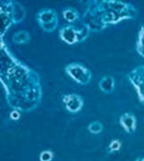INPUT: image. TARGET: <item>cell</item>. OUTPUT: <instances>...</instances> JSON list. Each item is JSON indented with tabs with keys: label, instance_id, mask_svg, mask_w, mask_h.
I'll use <instances>...</instances> for the list:
<instances>
[{
	"label": "cell",
	"instance_id": "52a82bcc",
	"mask_svg": "<svg viewBox=\"0 0 144 161\" xmlns=\"http://www.w3.org/2000/svg\"><path fill=\"white\" fill-rule=\"evenodd\" d=\"M127 78L137 92L139 100L144 105V64L133 68L127 75Z\"/></svg>",
	"mask_w": 144,
	"mask_h": 161
},
{
	"label": "cell",
	"instance_id": "7a4b0ae2",
	"mask_svg": "<svg viewBox=\"0 0 144 161\" xmlns=\"http://www.w3.org/2000/svg\"><path fill=\"white\" fill-rule=\"evenodd\" d=\"M138 16L136 7L119 0H91L82 20L91 31L99 32L122 21L134 20Z\"/></svg>",
	"mask_w": 144,
	"mask_h": 161
},
{
	"label": "cell",
	"instance_id": "4fadbf2b",
	"mask_svg": "<svg viewBox=\"0 0 144 161\" xmlns=\"http://www.w3.org/2000/svg\"><path fill=\"white\" fill-rule=\"evenodd\" d=\"M135 49H136V52L139 54V56H141V58H144V24L141 25V29L139 31Z\"/></svg>",
	"mask_w": 144,
	"mask_h": 161
},
{
	"label": "cell",
	"instance_id": "6da1fadb",
	"mask_svg": "<svg viewBox=\"0 0 144 161\" xmlns=\"http://www.w3.org/2000/svg\"><path fill=\"white\" fill-rule=\"evenodd\" d=\"M0 53V81L8 106L20 112L36 109L43 94L39 74L14 57L4 40Z\"/></svg>",
	"mask_w": 144,
	"mask_h": 161
},
{
	"label": "cell",
	"instance_id": "277c9868",
	"mask_svg": "<svg viewBox=\"0 0 144 161\" xmlns=\"http://www.w3.org/2000/svg\"><path fill=\"white\" fill-rule=\"evenodd\" d=\"M90 31L86 25H83L81 29H76L74 25H65L59 30V38L68 45H75L81 43L90 35Z\"/></svg>",
	"mask_w": 144,
	"mask_h": 161
},
{
	"label": "cell",
	"instance_id": "8992f818",
	"mask_svg": "<svg viewBox=\"0 0 144 161\" xmlns=\"http://www.w3.org/2000/svg\"><path fill=\"white\" fill-rule=\"evenodd\" d=\"M36 19L41 29L48 33L57 29L59 23L58 13L50 8L40 10L36 14Z\"/></svg>",
	"mask_w": 144,
	"mask_h": 161
},
{
	"label": "cell",
	"instance_id": "ba28073f",
	"mask_svg": "<svg viewBox=\"0 0 144 161\" xmlns=\"http://www.w3.org/2000/svg\"><path fill=\"white\" fill-rule=\"evenodd\" d=\"M63 103L64 104L65 109L71 114H77L83 108V98L79 94L70 93L63 97Z\"/></svg>",
	"mask_w": 144,
	"mask_h": 161
},
{
	"label": "cell",
	"instance_id": "3957f363",
	"mask_svg": "<svg viewBox=\"0 0 144 161\" xmlns=\"http://www.w3.org/2000/svg\"><path fill=\"white\" fill-rule=\"evenodd\" d=\"M25 16L26 11L20 3L14 0L2 1L0 4V40H4L7 31L13 25L23 22L25 19Z\"/></svg>",
	"mask_w": 144,
	"mask_h": 161
},
{
	"label": "cell",
	"instance_id": "9a60e30c",
	"mask_svg": "<svg viewBox=\"0 0 144 161\" xmlns=\"http://www.w3.org/2000/svg\"><path fill=\"white\" fill-rule=\"evenodd\" d=\"M122 148V142L120 140L118 139H114L110 142L109 145H108V152L109 153H113V152H116L118 150H121Z\"/></svg>",
	"mask_w": 144,
	"mask_h": 161
},
{
	"label": "cell",
	"instance_id": "5b68a950",
	"mask_svg": "<svg viewBox=\"0 0 144 161\" xmlns=\"http://www.w3.org/2000/svg\"><path fill=\"white\" fill-rule=\"evenodd\" d=\"M64 71L70 78L80 85L89 84L92 78L91 70L81 63L68 64L64 67Z\"/></svg>",
	"mask_w": 144,
	"mask_h": 161
},
{
	"label": "cell",
	"instance_id": "5bb4252c",
	"mask_svg": "<svg viewBox=\"0 0 144 161\" xmlns=\"http://www.w3.org/2000/svg\"><path fill=\"white\" fill-rule=\"evenodd\" d=\"M88 131L91 133H93V134H98L103 131V125L99 121L91 122L88 125Z\"/></svg>",
	"mask_w": 144,
	"mask_h": 161
},
{
	"label": "cell",
	"instance_id": "30bf717a",
	"mask_svg": "<svg viewBox=\"0 0 144 161\" xmlns=\"http://www.w3.org/2000/svg\"><path fill=\"white\" fill-rule=\"evenodd\" d=\"M100 91L106 94H110L114 92L115 87V80L111 75H105L98 82Z\"/></svg>",
	"mask_w": 144,
	"mask_h": 161
},
{
	"label": "cell",
	"instance_id": "e0dca14e",
	"mask_svg": "<svg viewBox=\"0 0 144 161\" xmlns=\"http://www.w3.org/2000/svg\"><path fill=\"white\" fill-rule=\"evenodd\" d=\"M9 116H10L11 120L18 121L20 118H21V112H20V111H18V110L13 109V111H11V113H10Z\"/></svg>",
	"mask_w": 144,
	"mask_h": 161
},
{
	"label": "cell",
	"instance_id": "ac0fdd59",
	"mask_svg": "<svg viewBox=\"0 0 144 161\" xmlns=\"http://www.w3.org/2000/svg\"><path fill=\"white\" fill-rule=\"evenodd\" d=\"M136 161H144V158H140V159H138V160Z\"/></svg>",
	"mask_w": 144,
	"mask_h": 161
},
{
	"label": "cell",
	"instance_id": "8fae6325",
	"mask_svg": "<svg viewBox=\"0 0 144 161\" xmlns=\"http://www.w3.org/2000/svg\"><path fill=\"white\" fill-rule=\"evenodd\" d=\"M30 40V35L28 31H18L12 37L13 43L16 45L27 44Z\"/></svg>",
	"mask_w": 144,
	"mask_h": 161
},
{
	"label": "cell",
	"instance_id": "2e32d148",
	"mask_svg": "<svg viewBox=\"0 0 144 161\" xmlns=\"http://www.w3.org/2000/svg\"><path fill=\"white\" fill-rule=\"evenodd\" d=\"M54 158V153L51 150H43L40 154V161H52Z\"/></svg>",
	"mask_w": 144,
	"mask_h": 161
},
{
	"label": "cell",
	"instance_id": "7c38bea8",
	"mask_svg": "<svg viewBox=\"0 0 144 161\" xmlns=\"http://www.w3.org/2000/svg\"><path fill=\"white\" fill-rule=\"evenodd\" d=\"M63 17L68 23H75L79 19V13L73 7H66L63 10Z\"/></svg>",
	"mask_w": 144,
	"mask_h": 161
},
{
	"label": "cell",
	"instance_id": "9c48e42d",
	"mask_svg": "<svg viewBox=\"0 0 144 161\" xmlns=\"http://www.w3.org/2000/svg\"><path fill=\"white\" fill-rule=\"evenodd\" d=\"M119 124L127 133H134L137 129V119L131 112H125L120 116Z\"/></svg>",
	"mask_w": 144,
	"mask_h": 161
}]
</instances>
